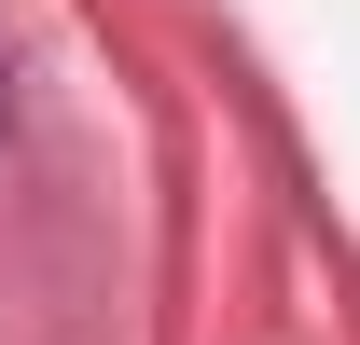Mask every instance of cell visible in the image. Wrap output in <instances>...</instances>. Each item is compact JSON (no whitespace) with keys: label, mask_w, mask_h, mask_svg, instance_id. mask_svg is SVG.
<instances>
[{"label":"cell","mask_w":360,"mask_h":345,"mask_svg":"<svg viewBox=\"0 0 360 345\" xmlns=\"http://www.w3.org/2000/svg\"><path fill=\"white\" fill-rule=\"evenodd\" d=\"M0 125H14V97H0Z\"/></svg>","instance_id":"obj_1"}]
</instances>
